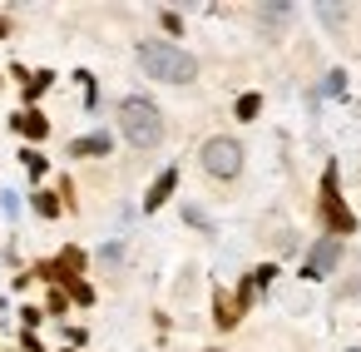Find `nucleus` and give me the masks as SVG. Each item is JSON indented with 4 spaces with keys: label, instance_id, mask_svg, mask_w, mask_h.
<instances>
[{
    "label": "nucleus",
    "instance_id": "obj_1",
    "mask_svg": "<svg viewBox=\"0 0 361 352\" xmlns=\"http://www.w3.org/2000/svg\"><path fill=\"white\" fill-rule=\"evenodd\" d=\"M139 65H144L154 80H169V85H183V80H193V55H183L178 45H164V40H149V45H139Z\"/></svg>",
    "mask_w": 361,
    "mask_h": 352
},
{
    "label": "nucleus",
    "instance_id": "obj_6",
    "mask_svg": "<svg viewBox=\"0 0 361 352\" xmlns=\"http://www.w3.org/2000/svg\"><path fill=\"white\" fill-rule=\"evenodd\" d=\"M70 154H80V159H99V154H109V134H90V139H75V144H70Z\"/></svg>",
    "mask_w": 361,
    "mask_h": 352
},
{
    "label": "nucleus",
    "instance_id": "obj_8",
    "mask_svg": "<svg viewBox=\"0 0 361 352\" xmlns=\"http://www.w3.org/2000/svg\"><path fill=\"white\" fill-rule=\"evenodd\" d=\"M257 110H262V95H243L238 100V119H257Z\"/></svg>",
    "mask_w": 361,
    "mask_h": 352
},
{
    "label": "nucleus",
    "instance_id": "obj_2",
    "mask_svg": "<svg viewBox=\"0 0 361 352\" xmlns=\"http://www.w3.org/2000/svg\"><path fill=\"white\" fill-rule=\"evenodd\" d=\"M119 124H124V134H129L134 149H154V144L164 139V119H159V110H154L149 100H139V95H129V100L119 105Z\"/></svg>",
    "mask_w": 361,
    "mask_h": 352
},
{
    "label": "nucleus",
    "instance_id": "obj_9",
    "mask_svg": "<svg viewBox=\"0 0 361 352\" xmlns=\"http://www.w3.org/2000/svg\"><path fill=\"white\" fill-rule=\"evenodd\" d=\"M20 129H25V134H35V139H45V119H40V115H25V119H20Z\"/></svg>",
    "mask_w": 361,
    "mask_h": 352
},
{
    "label": "nucleus",
    "instance_id": "obj_4",
    "mask_svg": "<svg viewBox=\"0 0 361 352\" xmlns=\"http://www.w3.org/2000/svg\"><path fill=\"white\" fill-rule=\"evenodd\" d=\"M322 218L336 228V233H351L356 228V218L341 209V199H336V174H326V184H322Z\"/></svg>",
    "mask_w": 361,
    "mask_h": 352
},
{
    "label": "nucleus",
    "instance_id": "obj_7",
    "mask_svg": "<svg viewBox=\"0 0 361 352\" xmlns=\"http://www.w3.org/2000/svg\"><path fill=\"white\" fill-rule=\"evenodd\" d=\"M173 184H178V174H173V169H164V174H159V184L149 189V199H144V204H149V209H159V204L173 194Z\"/></svg>",
    "mask_w": 361,
    "mask_h": 352
},
{
    "label": "nucleus",
    "instance_id": "obj_5",
    "mask_svg": "<svg viewBox=\"0 0 361 352\" xmlns=\"http://www.w3.org/2000/svg\"><path fill=\"white\" fill-rule=\"evenodd\" d=\"M336 258H341V243H336V238H322V243L307 253V278H326V273L336 268Z\"/></svg>",
    "mask_w": 361,
    "mask_h": 352
},
{
    "label": "nucleus",
    "instance_id": "obj_3",
    "mask_svg": "<svg viewBox=\"0 0 361 352\" xmlns=\"http://www.w3.org/2000/svg\"><path fill=\"white\" fill-rule=\"evenodd\" d=\"M203 169H208L213 179H233V174L243 169V149H238L233 139H208V144H203Z\"/></svg>",
    "mask_w": 361,
    "mask_h": 352
}]
</instances>
